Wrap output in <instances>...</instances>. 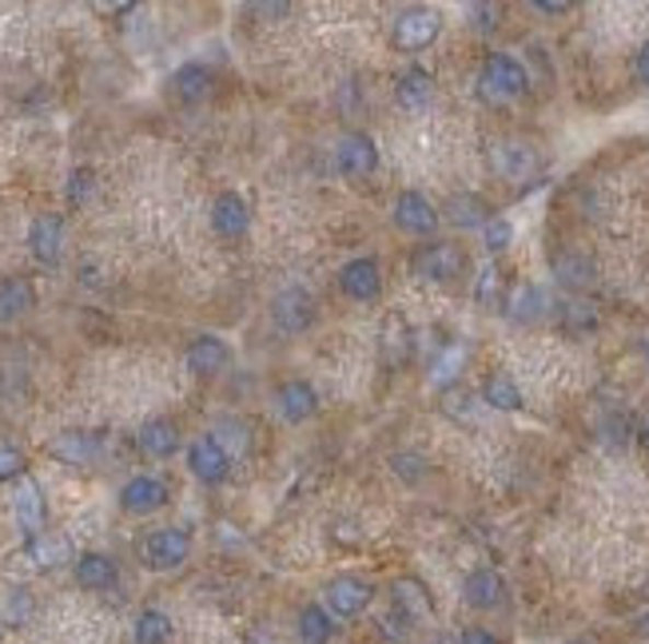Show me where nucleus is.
<instances>
[{"instance_id": "obj_1", "label": "nucleus", "mask_w": 649, "mask_h": 644, "mask_svg": "<svg viewBox=\"0 0 649 644\" xmlns=\"http://www.w3.org/2000/svg\"><path fill=\"white\" fill-rule=\"evenodd\" d=\"M526 84H530L526 68L507 52H490L483 72H478V96H483L486 104H510V99H518L526 92Z\"/></svg>"}, {"instance_id": "obj_2", "label": "nucleus", "mask_w": 649, "mask_h": 644, "mask_svg": "<svg viewBox=\"0 0 649 644\" xmlns=\"http://www.w3.org/2000/svg\"><path fill=\"white\" fill-rule=\"evenodd\" d=\"M374 589L367 585L363 577H351V573H343V577L327 581V589H323V601H327L331 617H339V621H351L359 612L371 605Z\"/></svg>"}, {"instance_id": "obj_3", "label": "nucleus", "mask_w": 649, "mask_h": 644, "mask_svg": "<svg viewBox=\"0 0 649 644\" xmlns=\"http://www.w3.org/2000/svg\"><path fill=\"white\" fill-rule=\"evenodd\" d=\"M192 553V541H187L184 529H155L148 541H143V565L155 569V573H167V569H179Z\"/></svg>"}, {"instance_id": "obj_4", "label": "nucleus", "mask_w": 649, "mask_h": 644, "mask_svg": "<svg viewBox=\"0 0 649 644\" xmlns=\"http://www.w3.org/2000/svg\"><path fill=\"white\" fill-rule=\"evenodd\" d=\"M187 466H192V473H196L204 485H220V481L228 478V470H232V454L208 434V437H196V442H192V449H187Z\"/></svg>"}, {"instance_id": "obj_5", "label": "nucleus", "mask_w": 649, "mask_h": 644, "mask_svg": "<svg viewBox=\"0 0 649 644\" xmlns=\"http://www.w3.org/2000/svg\"><path fill=\"white\" fill-rule=\"evenodd\" d=\"M271 318H276V327L283 330V335H299V330H308L311 323H315V298H311L303 286H291V291L276 295Z\"/></svg>"}, {"instance_id": "obj_6", "label": "nucleus", "mask_w": 649, "mask_h": 644, "mask_svg": "<svg viewBox=\"0 0 649 644\" xmlns=\"http://www.w3.org/2000/svg\"><path fill=\"white\" fill-rule=\"evenodd\" d=\"M335 164H339L343 175H351V179H363L379 167V148H374L371 136L363 131H351V136H343L339 148H335Z\"/></svg>"}, {"instance_id": "obj_7", "label": "nucleus", "mask_w": 649, "mask_h": 644, "mask_svg": "<svg viewBox=\"0 0 649 644\" xmlns=\"http://www.w3.org/2000/svg\"><path fill=\"white\" fill-rule=\"evenodd\" d=\"M463 251L454 243H427L422 251L415 255V274L422 279H434V283H451L454 274L463 271Z\"/></svg>"}, {"instance_id": "obj_8", "label": "nucleus", "mask_w": 649, "mask_h": 644, "mask_svg": "<svg viewBox=\"0 0 649 644\" xmlns=\"http://www.w3.org/2000/svg\"><path fill=\"white\" fill-rule=\"evenodd\" d=\"M442 33V16L430 9H407L403 16L395 21V40L407 48V52H418V48H427L434 44V36Z\"/></svg>"}, {"instance_id": "obj_9", "label": "nucleus", "mask_w": 649, "mask_h": 644, "mask_svg": "<svg viewBox=\"0 0 649 644\" xmlns=\"http://www.w3.org/2000/svg\"><path fill=\"white\" fill-rule=\"evenodd\" d=\"M120 505H124V514L148 517V514H155V510H164L167 505V485L160 478L140 473V478H132L120 490Z\"/></svg>"}, {"instance_id": "obj_10", "label": "nucleus", "mask_w": 649, "mask_h": 644, "mask_svg": "<svg viewBox=\"0 0 649 644\" xmlns=\"http://www.w3.org/2000/svg\"><path fill=\"white\" fill-rule=\"evenodd\" d=\"M339 286H343V295L355 298V303H371V298L383 291L379 262H374V259H351L339 271Z\"/></svg>"}, {"instance_id": "obj_11", "label": "nucleus", "mask_w": 649, "mask_h": 644, "mask_svg": "<svg viewBox=\"0 0 649 644\" xmlns=\"http://www.w3.org/2000/svg\"><path fill=\"white\" fill-rule=\"evenodd\" d=\"M395 223H398V231H407V235H430V231L439 227V211L430 208L427 196L403 191V196L395 199Z\"/></svg>"}, {"instance_id": "obj_12", "label": "nucleus", "mask_w": 649, "mask_h": 644, "mask_svg": "<svg viewBox=\"0 0 649 644\" xmlns=\"http://www.w3.org/2000/svg\"><path fill=\"white\" fill-rule=\"evenodd\" d=\"M463 597L471 609H498L507 601V581L498 577L495 569H474L463 585Z\"/></svg>"}, {"instance_id": "obj_13", "label": "nucleus", "mask_w": 649, "mask_h": 644, "mask_svg": "<svg viewBox=\"0 0 649 644\" xmlns=\"http://www.w3.org/2000/svg\"><path fill=\"white\" fill-rule=\"evenodd\" d=\"M490 160H495L498 175H507L514 184H522V179H530V175L538 172V155L526 143H495Z\"/></svg>"}, {"instance_id": "obj_14", "label": "nucleus", "mask_w": 649, "mask_h": 644, "mask_svg": "<svg viewBox=\"0 0 649 644\" xmlns=\"http://www.w3.org/2000/svg\"><path fill=\"white\" fill-rule=\"evenodd\" d=\"M247 223H252V211H247L243 196H235V191H223V196L211 203V227L220 231L223 239H235V235H243V231H247Z\"/></svg>"}, {"instance_id": "obj_15", "label": "nucleus", "mask_w": 649, "mask_h": 644, "mask_svg": "<svg viewBox=\"0 0 649 644\" xmlns=\"http://www.w3.org/2000/svg\"><path fill=\"white\" fill-rule=\"evenodd\" d=\"M12 505H16V522H21L28 541L45 534V497H40V485L33 478H21V490H16Z\"/></svg>"}, {"instance_id": "obj_16", "label": "nucleus", "mask_w": 649, "mask_h": 644, "mask_svg": "<svg viewBox=\"0 0 649 644\" xmlns=\"http://www.w3.org/2000/svg\"><path fill=\"white\" fill-rule=\"evenodd\" d=\"M228 362H232V350H228L223 339H216V335H199V339L187 347V366L196 374H220Z\"/></svg>"}, {"instance_id": "obj_17", "label": "nucleus", "mask_w": 649, "mask_h": 644, "mask_svg": "<svg viewBox=\"0 0 649 644\" xmlns=\"http://www.w3.org/2000/svg\"><path fill=\"white\" fill-rule=\"evenodd\" d=\"M48 454L53 458H60L65 466H92V461L100 458V442L92 434H60L48 442Z\"/></svg>"}, {"instance_id": "obj_18", "label": "nucleus", "mask_w": 649, "mask_h": 644, "mask_svg": "<svg viewBox=\"0 0 649 644\" xmlns=\"http://www.w3.org/2000/svg\"><path fill=\"white\" fill-rule=\"evenodd\" d=\"M279 414L287 418V422H308L315 410H320V398H315V390H311L308 383H283L279 386Z\"/></svg>"}, {"instance_id": "obj_19", "label": "nucleus", "mask_w": 649, "mask_h": 644, "mask_svg": "<svg viewBox=\"0 0 649 644\" xmlns=\"http://www.w3.org/2000/svg\"><path fill=\"white\" fill-rule=\"evenodd\" d=\"M28 243H33V255L40 262H56L60 259V243H65V223L56 215H40L28 231Z\"/></svg>"}, {"instance_id": "obj_20", "label": "nucleus", "mask_w": 649, "mask_h": 644, "mask_svg": "<svg viewBox=\"0 0 649 644\" xmlns=\"http://www.w3.org/2000/svg\"><path fill=\"white\" fill-rule=\"evenodd\" d=\"M140 449L148 458H172L179 449V434L176 426L167 422V418H152V422H143L140 430Z\"/></svg>"}, {"instance_id": "obj_21", "label": "nucleus", "mask_w": 649, "mask_h": 644, "mask_svg": "<svg viewBox=\"0 0 649 644\" xmlns=\"http://www.w3.org/2000/svg\"><path fill=\"white\" fill-rule=\"evenodd\" d=\"M77 581L80 589H112L116 585V561L104 558V553H84V558H77Z\"/></svg>"}, {"instance_id": "obj_22", "label": "nucleus", "mask_w": 649, "mask_h": 644, "mask_svg": "<svg viewBox=\"0 0 649 644\" xmlns=\"http://www.w3.org/2000/svg\"><path fill=\"white\" fill-rule=\"evenodd\" d=\"M430 96H434V77H430L427 68H407L403 77H398V104L410 112L427 108Z\"/></svg>"}, {"instance_id": "obj_23", "label": "nucleus", "mask_w": 649, "mask_h": 644, "mask_svg": "<svg viewBox=\"0 0 649 644\" xmlns=\"http://www.w3.org/2000/svg\"><path fill=\"white\" fill-rule=\"evenodd\" d=\"M546 306H551V298H546V291L542 286H518L514 295L507 298V311L514 323H538L542 315H546Z\"/></svg>"}, {"instance_id": "obj_24", "label": "nucleus", "mask_w": 649, "mask_h": 644, "mask_svg": "<svg viewBox=\"0 0 649 644\" xmlns=\"http://www.w3.org/2000/svg\"><path fill=\"white\" fill-rule=\"evenodd\" d=\"M442 211H447V219H451L454 227H466V231L490 223V211H486V203L478 196H451Z\"/></svg>"}, {"instance_id": "obj_25", "label": "nucleus", "mask_w": 649, "mask_h": 644, "mask_svg": "<svg viewBox=\"0 0 649 644\" xmlns=\"http://www.w3.org/2000/svg\"><path fill=\"white\" fill-rule=\"evenodd\" d=\"M335 636V617L320 605H308V609L299 612V641L303 644H331Z\"/></svg>"}, {"instance_id": "obj_26", "label": "nucleus", "mask_w": 649, "mask_h": 644, "mask_svg": "<svg viewBox=\"0 0 649 644\" xmlns=\"http://www.w3.org/2000/svg\"><path fill=\"white\" fill-rule=\"evenodd\" d=\"M33 306V286L24 279H0V323L21 318Z\"/></svg>"}, {"instance_id": "obj_27", "label": "nucleus", "mask_w": 649, "mask_h": 644, "mask_svg": "<svg viewBox=\"0 0 649 644\" xmlns=\"http://www.w3.org/2000/svg\"><path fill=\"white\" fill-rule=\"evenodd\" d=\"M483 402L495 406V410H522V390L514 386L510 374L498 371L483 383Z\"/></svg>"}, {"instance_id": "obj_28", "label": "nucleus", "mask_w": 649, "mask_h": 644, "mask_svg": "<svg viewBox=\"0 0 649 644\" xmlns=\"http://www.w3.org/2000/svg\"><path fill=\"white\" fill-rule=\"evenodd\" d=\"M395 609L403 612V621H407V617H430V597H427V589H422V585H418L415 577L395 581Z\"/></svg>"}, {"instance_id": "obj_29", "label": "nucleus", "mask_w": 649, "mask_h": 644, "mask_svg": "<svg viewBox=\"0 0 649 644\" xmlns=\"http://www.w3.org/2000/svg\"><path fill=\"white\" fill-rule=\"evenodd\" d=\"M28 558H33L40 569H56V565H65V561L72 558V549H68L65 537L40 534V537H33V541H28Z\"/></svg>"}, {"instance_id": "obj_30", "label": "nucleus", "mask_w": 649, "mask_h": 644, "mask_svg": "<svg viewBox=\"0 0 649 644\" xmlns=\"http://www.w3.org/2000/svg\"><path fill=\"white\" fill-rule=\"evenodd\" d=\"M136 644H167L172 641V621L160 609H143L136 617Z\"/></svg>"}, {"instance_id": "obj_31", "label": "nucleus", "mask_w": 649, "mask_h": 644, "mask_svg": "<svg viewBox=\"0 0 649 644\" xmlns=\"http://www.w3.org/2000/svg\"><path fill=\"white\" fill-rule=\"evenodd\" d=\"M172 84H176L179 99H204L211 92V72L204 65H184Z\"/></svg>"}, {"instance_id": "obj_32", "label": "nucleus", "mask_w": 649, "mask_h": 644, "mask_svg": "<svg viewBox=\"0 0 649 644\" xmlns=\"http://www.w3.org/2000/svg\"><path fill=\"white\" fill-rule=\"evenodd\" d=\"M554 271H558V283L570 286V291H582V286L594 283V267L586 259H578V255H561V259L554 262Z\"/></svg>"}, {"instance_id": "obj_33", "label": "nucleus", "mask_w": 649, "mask_h": 644, "mask_svg": "<svg viewBox=\"0 0 649 644\" xmlns=\"http://www.w3.org/2000/svg\"><path fill=\"white\" fill-rule=\"evenodd\" d=\"M478 303L486 306V311H498V306H507V283H502V274H498V267H486L483 274H478Z\"/></svg>"}, {"instance_id": "obj_34", "label": "nucleus", "mask_w": 649, "mask_h": 644, "mask_svg": "<svg viewBox=\"0 0 649 644\" xmlns=\"http://www.w3.org/2000/svg\"><path fill=\"white\" fill-rule=\"evenodd\" d=\"M463 359H466V350L459 347V342H454V347H447L439 359H434V374H430V378H434L439 386H447L451 378H459V366H463Z\"/></svg>"}, {"instance_id": "obj_35", "label": "nucleus", "mask_w": 649, "mask_h": 644, "mask_svg": "<svg viewBox=\"0 0 649 644\" xmlns=\"http://www.w3.org/2000/svg\"><path fill=\"white\" fill-rule=\"evenodd\" d=\"M483 239L490 251H507L510 239H514V227H510V219H495L490 215V223L483 227Z\"/></svg>"}, {"instance_id": "obj_36", "label": "nucleus", "mask_w": 649, "mask_h": 644, "mask_svg": "<svg viewBox=\"0 0 649 644\" xmlns=\"http://www.w3.org/2000/svg\"><path fill=\"white\" fill-rule=\"evenodd\" d=\"M211 437H216L228 454H243V449H247V430H243L240 422H223V426L216 430Z\"/></svg>"}, {"instance_id": "obj_37", "label": "nucleus", "mask_w": 649, "mask_h": 644, "mask_svg": "<svg viewBox=\"0 0 649 644\" xmlns=\"http://www.w3.org/2000/svg\"><path fill=\"white\" fill-rule=\"evenodd\" d=\"M24 470V458H21V449H9V446H0V481H9V478H16V473Z\"/></svg>"}, {"instance_id": "obj_38", "label": "nucleus", "mask_w": 649, "mask_h": 644, "mask_svg": "<svg viewBox=\"0 0 649 644\" xmlns=\"http://www.w3.org/2000/svg\"><path fill=\"white\" fill-rule=\"evenodd\" d=\"M28 612H33V597H28V593H12V597H9V621L12 624L24 621Z\"/></svg>"}, {"instance_id": "obj_39", "label": "nucleus", "mask_w": 649, "mask_h": 644, "mask_svg": "<svg viewBox=\"0 0 649 644\" xmlns=\"http://www.w3.org/2000/svg\"><path fill=\"white\" fill-rule=\"evenodd\" d=\"M566 327H594V315L586 311V303H570V306H566Z\"/></svg>"}, {"instance_id": "obj_40", "label": "nucleus", "mask_w": 649, "mask_h": 644, "mask_svg": "<svg viewBox=\"0 0 649 644\" xmlns=\"http://www.w3.org/2000/svg\"><path fill=\"white\" fill-rule=\"evenodd\" d=\"M471 16H474V24H478L483 33H490V28H495L498 9H495V4H471Z\"/></svg>"}, {"instance_id": "obj_41", "label": "nucleus", "mask_w": 649, "mask_h": 644, "mask_svg": "<svg viewBox=\"0 0 649 644\" xmlns=\"http://www.w3.org/2000/svg\"><path fill=\"white\" fill-rule=\"evenodd\" d=\"M459 644H498V636L486 633V629H466V633L459 636Z\"/></svg>"}, {"instance_id": "obj_42", "label": "nucleus", "mask_w": 649, "mask_h": 644, "mask_svg": "<svg viewBox=\"0 0 649 644\" xmlns=\"http://www.w3.org/2000/svg\"><path fill=\"white\" fill-rule=\"evenodd\" d=\"M566 9H570V4H554V0H534V12H542V16H561Z\"/></svg>"}, {"instance_id": "obj_43", "label": "nucleus", "mask_w": 649, "mask_h": 644, "mask_svg": "<svg viewBox=\"0 0 649 644\" xmlns=\"http://www.w3.org/2000/svg\"><path fill=\"white\" fill-rule=\"evenodd\" d=\"M634 68H638V80H641V84L649 87V44L638 52V65H634Z\"/></svg>"}, {"instance_id": "obj_44", "label": "nucleus", "mask_w": 649, "mask_h": 644, "mask_svg": "<svg viewBox=\"0 0 649 644\" xmlns=\"http://www.w3.org/2000/svg\"><path fill=\"white\" fill-rule=\"evenodd\" d=\"M638 633L649 636V617H641V621H638Z\"/></svg>"}, {"instance_id": "obj_45", "label": "nucleus", "mask_w": 649, "mask_h": 644, "mask_svg": "<svg viewBox=\"0 0 649 644\" xmlns=\"http://www.w3.org/2000/svg\"><path fill=\"white\" fill-rule=\"evenodd\" d=\"M570 644H594V641H586V636H578V641H570Z\"/></svg>"}]
</instances>
